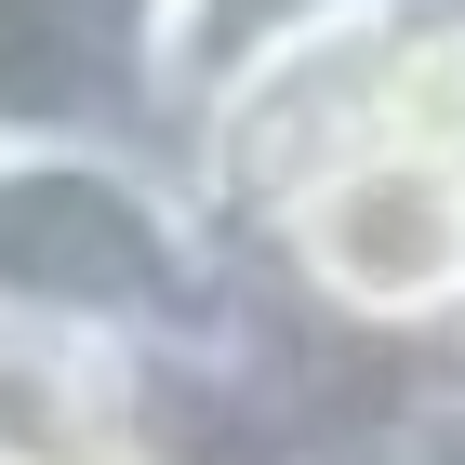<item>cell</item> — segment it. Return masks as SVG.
I'll use <instances>...</instances> for the list:
<instances>
[{
  "mask_svg": "<svg viewBox=\"0 0 465 465\" xmlns=\"http://www.w3.org/2000/svg\"><path fill=\"white\" fill-rule=\"evenodd\" d=\"M266 306L252 240L173 146L107 134H0V332L107 359H226Z\"/></svg>",
  "mask_w": 465,
  "mask_h": 465,
  "instance_id": "cell-1",
  "label": "cell"
},
{
  "mask_svg": "<svg viewBox=\"0 0 465 465\" xmlns=\"http://www.w3.org/2000/svg\"><path fill=\"white\" fill-rule=\"evenodd\" d=\"M252 266L292 320L346 332L372 359H465V146L386 134L332 160L320 186H292L252 226Z\"/></svg>",
  "mask_w": 465,
  "mask_h": 465,
  "instance_id": "cell-2",
  "label": "cell"
},
{
  "mask_svg": "<svg viewBox=\"0 0 465 465\" xmlns=\"http://www.w3.org/2000/svg\"><path fill=\"white\" fill-rule=\"evenodd\" d=\"M0 134L173 146L186 134L173 0H0Z\"/></svg>",
  "mask_w": 465,
  "mask_h": 465,
  "instance_id": "cell-3",
  "label": "cell"
},
{
  "mask_svg": "<svg viewBox=\"0 0 465 465\" xmlns=\"http://www.w3.org/2000/svg\"><path fill=\"white\" fill-rule=\"evenodd\" d=\"M372 14H412V0H173V67H186V120L213 107L226 80L280 67V54H306V40L332 27H372ZM186 146V134H173Z\"/></svg>",
  "mask_w": 465,
  "mask_h": 465,
  "instance_id": "cell-4",
  "label": "cell"
},
{
  "mask_svg": "<svg viewBox=\"0 0 465 465\" xmlns=\"http://www.w3.org/2000/svg\"><path fill=\"white\" fill-rule=\"evenodd\" d=\"M332 465H465V359H426L412 386H386L372 426H359Z\"/></svg>",
  "mask_w": 465,
  "mask_h": 465,
  "instance_id": "cell-5",
  "label": "cell"
},
{
  "mask_svg": "<svg viewBox=\"0 0 465 465\" xmlns=\"http://www.w3.org/2000/svg\"><path fill=\"white\" fill-rule=\"evenodd\" d=\"M0 465H200V452H186V439L146 412V426H107V439H40V452H0Z\"/></svg>",
  "mask_w": 465,
  "mask_h": 465,
  "instance_id": "cell-6",
  "label": "cell"
},
{
  "mask_svg": "<svg viewBox=\"0 0 465 465\" xmlns=\"http://www.w3.org/2000/svg\"><path fill=\"white\" fill-rule=\"evenodd\" d=\"M452 54H465V0H452Z\"/></svg>",
  "mask_w": 465,
  "mask_h": 465,
  "instance_id": "cell-7",
  "label": "cell"
}]
</instances>
